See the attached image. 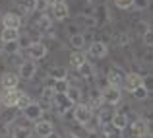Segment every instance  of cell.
Masks as SVG:
<instances>
[{
    "label": "cell",
    "instance_id": "cell-1",
    "mask_svg": "<svg viewBox=\"0 0 153 138\" xmlns=\"http://www.w3.org/2000/svg\"><path fill=\"white\" fill-rule=\"evenodd\" d=\"M72 115H74L76 123H78L79 127H83L85 123H89V121L93 119V109L87 103H76L74 109H72Z\"/></svg>",
    "mask_w": 153,
    "mask_h": 138
},
{
    "label": "cell",
    "instance_id": "cell-2",
    "mask_svg": "<svg viewBox=\"0 0 153 138\" xmlns=\"http://www.w3.org/2000/svg\"><path fill=\"white\" fill-rule=\"evenodd\" d=\"M101 95H103L105 105L114 107V105H118L120 99H122V90H120V88H112V86H105V88H101Z\"/></svg>",
    "mask_w": 153,
    "mask_h": 138
},
{
    "label": "cell",
    "instance_id": "cell-3",
    "mask_svg": "<svg viewBox=\"0 0 153 138\" xmlns=\"http://www.w3.org/2000/svg\"><path fill=\"white\" fill-rule=\"evenodd\" d=\"M37 70H39L37 62L31 60V58H27V60H22V62H19L18 76H19V80H33L35 74H37Z\"/></svg>",
    "mask_w": 153,
    "mask_h": 138
},
{
    "label": "cell",
    "instance_id": "cell-4",
    "mask_svg": "<svg viewBox=\"0 0 153 138\" xmlns=\"http://www.w3.org/2000/svg\"><path fill=\"white\" fill-rule=\"evenodd\" d=\"M52 105H54V109H56V113H58V115H64V113L72 111L76 103L66 95V93H56L54 99H52Z\"/></svg>",
    "mask_w": 153,
    "mask_h": 138
},
{
    "label": "cell",
    "instance_id": "cell-5",
    "mask_svg": "<svg viewBox=\"0 0 153 138\" xmlns=\"http://www.w3.org/2000/svg\"><path fill=\"white\" fill-rule=\"evenodd\" d=\"M23 92H19L18 88L16 90H2V93H0V103H2V107H16L19 101V97H22Z\"/></svg>",
    "mask_w": 153,
    "mask_h": 138
},
{
    "label": "cell",
    "instance_id": "cell-6",
    "mask_svg": "<svg viewBox=\"0 0 153 138\" xmlns=\"http://www.w3.org/2000/svg\"><path fill=\"white\" fill-rule=\"evenodd\" d=\"M27 52H29V58L37 62V60H43L47 55H49V47H47L43 41H33L31 47L27 49Z\"/></svg>",
    "mask_w": 153,
    "mask_h": 138
},
{
    "label": "cell",
    "instance_id": "cell-7",
    "mask_svg": "<svg viewBox=\"0 0 153 138\" xmlns=\"http://www.w3.org/2000/svg\"><path fill=\"white\" fill-rule=\"evenodd\" d=\"M43 111H45V107H43L41 103H35V101H31L25 109H22L23 117H25L27 121H31V123H35V121L41 119V117H43Z\"/></svg>",
    "mask_w": 153,
    "mask_h": 138
},
{
    "label": "cell",
    "instance_id": "cell-8",
    "mask_svg": "<svg viewBox=\"0 0 153 138\" xmlns=\"http://www.w3.org/2000/svg\"><path fill=\"white\" fill-rule=\"evenodd\" d=\"M18 86H19V76L16 74V72L8 70L0 76V88H2V90H16Z\"/></svg>",
    "mask_w": 153,
    "mask_h": 138
},
{
    "label": "cell",
    "instance_id": "cell-9",
    "mask_svg": "<svg viewBox=\"0 0 153 138\" xmlns=\"http://www.w3.org/2000/svg\"><path fill=\"white\" fill-rule=\"evenodd\" d=\"M87 55L93 56V58H105L108 55V45L105 41H93L87 49Z\"/></svg>",
    "mask_w": 153,
    "mask_h": 138
},
{
    "label": "cell",
    "instance_id": "cell-10",
    "mask_svg": "<svg viewBox=\"0 0 153 138\" xmlns=\"http://www.w3.org/2000/svg\"><path fill=\"white\" fill-rule=\"evenodd\" d=\"M130 130H132V134H134V136L143 138V136L149 134V124H147V121H146V119L138 117V119H136L134 123L130 124Z\"/></svg>",
    "mask_w": 153,
    "mask_h": 138
},
{
    "label": "cell",
    "instance_id": "cell-11",
    "mask_svg": "<svg viewBox=\"0 0 153 138\" xmlns=\"http://www.w3.org/2000/svg\"><path fill=\"white\" fill-rule=\"evenodd\" d=\"M112 115H114V111H112L111 105H101V107L97 109V117H95L97 123H99V127H107V124H111Z\"/></svg>",
    "mask_w": 153,
    "mask_h": 138
},
{
    "label": "cell",
    "instance_id": "cell-12",
    "mask_svg": "<svg viewBox=\"0 0 153 138\" xmlns=\"http://www.w3.org/2000/svg\"><path fill=\"white\" fill-rule=\"evenodd\" d=\"M142 86V74H138V72H128L126 76H124V84H122V88L126 92H134L136 88H140Z\"/></svg>",
    "mask_w": 153,
    "mask_h": 138
},
{
    "label": "cell",
    "instance_id": "cell-13",
    "mask_svg": "<svg viewBox=\"0 0 153 138\" xmlns=\"http://www.w3.org/2000/svg\"><path fill=\"white\" fill-rule=\"evenodd\" d=\"M128 124H130V119H128L126 111H114L112 121H111V127L114 128V130H126Z\"/></svg>",
    "mask_w": 153,
    "mask_h": 138
},
{
    "label": "cell",
    "instance_id": "cell-14",
    "mask_svg": "<svg viewBox=\"0 0 153 138\" xmlns=\"http://www.w3.org/2000/svg\"><path fill=\"white\" fill-rule=\"evenodd\" d=\"M2 27H12V29H19L22 27V16L18 12H6L2 16Z\"/></svg>",
    "mask_w": 153,
    "mask_h": 138
},
{
    "label": "cell",
    "instance_id": "cell-15",
    "mask_svg": "<svg viewBox=\"0 0 153 138\" xmlns=\"http://www.w3.org/2000/svg\"><path fill=\"white\" fill-rule=\"evenodd\" d=\"M51 12L52 20H56V22H64V20L70 16V10H68V4L62 2V4H54V6H51Z\"/></svg>",
    "mask_w": 153,
    "mask_h": 138
},
{
    "label": "cell",
    "instance_id": "cell-16",
    "mask_svg": "<svg viewBox=\"0 0 153 138\" xmlns=\"http://www.w3.org/2000/svg\"><path fill=\"white\" fill-rule=\"evenodd\" d=\"M122 84H124V76L120 74L116 68H111V70L107 72V86L120 88V90H122Z\"/></svg>",
    "mask_w": 153,
    "mask_h": 138
},
{
    "label": "cell",
    "instance_id": "cell-17",
    "mask_svg": "<svg viewBox=\"0 0 153 138\" xmlns=\"http://www.w3.org/2000/svg\"><path fill=\"white\" fill-rule=\"evenodd\" d=\"M52 22H54V20H52L49 14H43L41 18L37 20L35 27H37V29L41 31V33H49V31H52V29H54V23H52Z\"/></svg>",
    "mask_w": 153,
    "mask_h": 138
},
{
    "label": "cell",
    "instance_id": "cell-18",
    "mask_svg": "<svg viewBox=\"0 0 153 138\" xmlns=\"http://www.w3.org/2000/svg\"><path fill=\"white\" fill-rule=\"evenodd\" d=\"M52 130H54V127H52V123H51L49 119H39V121H35V132H37V136H43V138H45Z\"/></svg>",
    "mask_w": 153,
    "mask_h": 138
},
{
    "label": "cell",
    "instance_id": "cell-19",
    "mask_svg": "<svg viewBox=\"0 0 153 138\" xmlns=\"http://www.w3.org/2000/svg\"><path fill=\"white\" fill-rule=\"evenodd\" d=\"M89 105L91 109H99L101 105H105L103 103V95H101V88H91L89 90Z\"/></svg>",
    "mask_w": 153,
    "mask_h": 138
},
{
    "label": "cell",
    "instance_id": "cell-20",
    "mask_svg": "<svg viewBox=\"0 0 153 138\" xmlns=\"http://www.w3.org/2000/svg\"><path fill=\"white\" fill-rule=\"evenodd\" d=\"M18 37H19V29H12V27H2L0 29V41L2 43L18 41Z\"/></svg>",
    "mask_w": 153,
    "mask_h": 138
},
{
    "label": "cell",
    "instance_id": "cell-21",
    "mask_svg": "<svg viewBox=\"0 0 153 138\" xmlns=\"http://www.w3.org/2000/svg\"><path fill=\"white\" fill-rule=\"evenodd\" d=\"M87 62V55L83 51H74L70 55V66L74 68V70H78L82 64H85Z\"/></svg>",
    "mask_w": 153,
    "mask_h": 138
},
{
    "label": "cell",
    "instance_id": "cell-22",
    "mask_svg": "<svg viewBox=\"0 0 153 138\" xmlns=\"http://www.w3.org/2000/svg\"><path fill=\"white\" fill-rule=\"evenodd\" d=\"M78 74H79L82 80H93L97 72H95V68H93L91 62H85V64H82V66L78 68Z\"/></svg>",
    "mask_w": 153,
    "mask_h": 138
},
{
    "label": "cell",
    "instance_id": "cell-23",
    "mask_svg": "<svg viewBox=\"0 0 153 138\" xmlns=\"http://www.w3.org/2000/svg\"><path fill=\"white\" fill-rule=\"evenodd\" d=\"M70 47L74 49V51H83V47H85V33H74L70 35Z\"/></svg>",
    "mask_w": 153,
    "mask_h": 138
},
{
    "label": "cell",
    "instance_id": "cell-24",
    "mask_svg": "<svg viewBox=\"0 0 153 138\" xmlns=\"http://www.w3.org/2000/svg\"><path fill=\"white\" fill-rule=\"evenodd\" d=\"M12 136H14V138H31V136H33V128L27 127V124H23V127L18 124V127L12 130Z\"/></svg>",
    "mask_w": 153,
    "mask_h": 138
},
{
    "label": "cell",
    "instance_id": "cell-25",
    "mask_svg": "<svg viewBox=\"0 0 153 138\" xmlns=\"http://www.w3.org/2000/svg\"><path fill=\"white\" fill-rule=\"evenodd\" d=\"M52 80H68V68L66 66H54L51 70Z\"/></svg>",
    "mask_w": 153,
    "mask_h": 138
},
{
    "label": "cell",
    "instance_id": "cell-26",
    "mask_svg": "<svg viewBox=\"0 0 153 138\" xmlns=\"http://www.w3.org/2000/svg\"><path fill=\"white\" fill-rule=\"evenodd\" d=\"M51 88L54 90V93H66L68 88H70V82L68 80H54V84Z\"/></svg>",
    "mask_w": 153,
    "mask_h": 138
},
{
    "label": "cell",
    "instance_id": "cell-27",
    "mask_svg": "<svg viewBox=\"0 0 153 138\" xmlns=\"http://www.w3.org/2000/svg\"><path fill=\"white\" fill-rule=\"evenodd\" d=\"M54 95H56V93H54V90H52L51 86H45V88H43V92H41V99L45 101L47 105H52V99H54Z\"/></svg>",
    "mask_w": 153,
    "mask_h": 138
},
{
    "label": "cell",
    "instance_id": "cell-28",
    "mask_svg": "<svg viewBox=\"0 0 153 138\" xmlns=\"http://www.w3.org/2000/svg\"><path fill=\"white\" fill-rule=\"evenodd\" d=\"M19 52V47H18V41H12V43H4L2 45V55H18Z\"/></svg>",
    "mask_w": 153,
    "mask_h": 138
},
{
    "label": "cell",
    "instance_id": "cell-29",
    "mask_svg": "<svg viewBox=\"0 0 153 138\" xmlns=\"http://www.w3.org/2000/svg\"><path fill=\"white\" fill-rule=\"evenodd\" d=\"M31 43H33V39L29 37V33H19V37H18V47H19V51L22 49H29L31 47Z\"/></svg>",
    "mask_w": 153,
    "mask_h": 138
},
{
    "label": "cell",
    "instance_id": "cell-30",
    "mask_svg": "<svg viewBox=\"0 0 153 138\" xmlns=\"http://www.w3.org/2000/svg\"><path fill=\"white\" fill-rule=\"evenodd\" d=\"M66 95L70 97L74 103H79V97H82V90H79V86H70L66 92Z\"/></svg>",
    "mask_w": 153,
    "mask_h": 138
},
{
    "label": "cell",
    "instance_id": "cell-31",
    "mask_svg": "<svg viewBox=\"0 0 153 138\" xmlns=\"http://www.w3.org/2000/svg\"><path fill=\"white\" fill-rule=\"evenodd\" d=\"M132 95H134V97H136L138 101H146L147 97H149V92H147V90H146L143 86H140V88H136V90L132 92Z\"/></svg>",
    "mask_w": 153,
    "mask_h": 138
},
{
    "label": "cell",
    "instance_id": "cell-32",
    "mask_svg": "<svg viewBox=\"0 0 153 138\" xmlns=\"http://www.w3.org/2000/svg\"><path fill=\"white\" fill-rule=\"evenodd\" d=\"M19 8H22V12H25V14H33L35 12V0H22Z\"/></svg>",
    "mask_w": 153,
    "mask_h": 138
},
{
    "label": "cell",
    "instance_id": "cell-33",
    "mask_svg": "<svg viewBox=\"0 0 153 138\" xmlns=\"http://www.w3.org/2000/svg\"><path fill=\"white\" fill-rule=\"evenodd\" d=\"M112 2L118 10H132L134 8V0H112Z\"/></svg>",
    "mask_w": 153,
    "mask_h": 138
},
{
    "label": "cell",
    "instance_id": "cell-34",
    "mask_svg": "<svg viewBox=\"0 0 153 138\" xmlns=\"http://www.w3.org/2000/svg\"><path fill=\"white\" fill-rule=\"evenodd\" d=\"M142 86L146 88L149 93H153V74H146L142 76Z\"/></svg>",
    "mask_w": 153,
    "mask_h": 138
},
{
    "label": "cell",
    "instance_id": "cell-35",
    "mask_svg": "<svg viewBox=\"0 0 153 138\" xmlns=\"http://www.w3.org/2000/svg\"><path fill=\"white\" fill-rule=\"evenodd\" d=\"M142 41L147 49H153V29H147L146 33L142 35Z\"/></svg>",
    "mask_w": 153,
    "mask_h": 138
},
{
    "label": "cell",
    "instance_id": "cell-36",
    "mask_svg": "<svg viewBox=\"0 0 153 138\" xmlns=\"http://www.w3.org/2000/svg\"><path fill=\"white\" fill-rule=\"evenodd\" d=\"M142 60L147 66H153V49H147V51L142 52Z\"/></svg>",
    "mask_w": 153,
    "mask_h": 138
},
{
    "label": "cell",
    "instance_id": "cell-37",
    "mask_svg": "<svg viewBox=\"0 0 153 138\" xmlns=\"http://www.w3.org/2000/svg\"><path fill=\"white\" fill-rule=\"evenodd\" d=\"M31 101H33V99H31L27 93H22V97H19V101H18V105H16V107H18V109H25Z\"/></svg>",
    "mask_w": 153,
    "mask_h": 138
},
{
    "label": "cell",
    "instance_id": "cell-38",
    "mask_svg": "<svg viewBox=\"0 0 153 138\" xmlns=\"http://www.w3.org/2000/svg\"><path fill=\"white\" fill-rule=\"evenodd\" d=\"M47 8H51L47 0H35V12H43V14H45Z\"/></svg>",
    "mask_w": 153,
    "mask_h": 138
},
{
    "label": "cell",
    "instance_id": "cell-39",
    "mask_svg": "<svg viewBox=\"0 0 153 138\" xmlns=\"http://www.w3.org/2000/svg\"><path fill=\"white\" fill-rule=\"evenodd\" d=\"M136 29H138V33H140V35H143L147 29H151V27H149V23H147V22H138Z\"/></svg>",
    "mask_w": 153,
    "mask_h": 138
},
{
    "label": "cell",
    "instance_id": "cell-40",
    "mask_svg": "<svg viewBox=\"0 0 153 138\" xmlns=\"http://www.w3.org/2000/svg\"><path fill=\"white\" fill-rule=\"evenodd\" d=\"M134 6H138L140 10H146L149 6V0H134Z\"/></svg>",
    "mask_w": 153,
    "mask_h": 138
},
{
    "label": "cell",
    "instance_id": "cell-41",
    "mask_svg": "<svg viewBox=\"0 0 153 138\" xmlns=\"http://www.w3.org/2000/svg\"><path fill=\"white\" fill-rule=\"evenodd\" d=\"M118 43L120 45H128V43H130V35L128 33H120L118 35Z\"/></svg>",
    "mask_w": 153,
    "mask_h": 138
},
{
    "label": "cell",
    "instance_id": "cell-42",
    "mask_svg": "<svg viewBox=\"0 0 153 138\" xmlns=\"http://www.w3.org/2000/svg\"><path fill=\"white\" fill-rule=\"evenodd\" d=\"M68 33L74 35V33H79V27L76 26V23H72V26H68Z\"/></svg>",
    "mask_w": 153,
    "mask_h": 138
},
{
    "label": "cell",
    "instance_id": "cell-43",
    "mask_svg": "<svg viewBox=\"0 0 153 138\" xmlns=\"http://www.w3.org/2000/svg\"><path fill=\"white\" fill-rule=\"evenodd\" d=\"M45 138H62V136H60L58 132H54V130H52V132H49V134H47Z\"/></svg>",
    "mask_w": 153,
    "mask_h": 138
},
{
    "label": "cell",
    "instance_id": "cell-44",
    "mask_svg": "<svg viewBox=\"0 0 153 138\" xmlns=\"http://www.w3.org/2000/svg\"><path fill=\"white\" fill-rule=\"evenodd\" d=\"M47 2H49V6H54V4H62L66 0H47Z\"/></svg>",
    "mask_w": 153,
    "mask_h": 138
},
{
    "label": "cell",
    "instance_id": "cell-45",
    "mask_svg": "<svg viewBox=\"0 0 153 138\" xmlns=\"http://www.w3.org/2000/svg\"><path fill=\"white\" fill-rule=\"evenodd\" d=\"M2 16H4V14H2V12H0V26H2Z\"/></svg>",
    "mask_w": 153,
    "mask_h": 138
},
{
    "label": "cell",
    "instance_id": "cell-46",
    "mask_svg": "<svg viewBox=\"0 0 153 138\" xmlns=\"http://www.w3.org/2000/svg\"><path fill=\"white\" fill-rule=\"evenodd\" d=\"M0 93H2V88H0Z\"/></svg>",
    "mask_w": 153,
    "mask_h": 138
},
{
    "label": "cell",
    "instance_id": "cell-47",
    "mask_svg": "<svg viewBox=\"0 0 153 138\" xmlns=\"http://www.w3.org/2000/svg\"><path fill=\"white\" fill-rule=\"evenodd\" d=\"M37 138H43V136H37Z\"/></svg>",
    "mask_w": 153,
    "mask_h": 138
},
{
    "label": "cell",
    "instance_id": "cell-48",
    "mask_svg": "<svg viewBox=\"0 0 153 138\" xmlns=\"http://www.w3.org/2000/svg\"><path fill=\"white\" fill-rule=\"evenodd\" d=\"M0 29H2V26H0Z\"/></svg>",
    "mask_w": 153,
    "mask_h": 138
}]
</instances>
